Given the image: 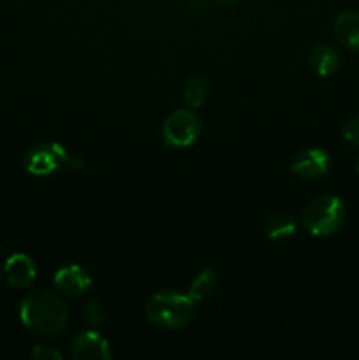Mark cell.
<instances>
[{
  "label": "cell",
  "mask_w": 359,
  "mask_h": 360,
  "mask_svg": "<svg viewBox=\"0 0 359 360\" xmlns=\"http://www.w3.org/2000/svg\"><path fill=\"white\" fill-rule=\"evenodd\" d=\"M53 285L60 295L76 299L81 297L92 287V276L84 267L73 264V266H65L56 271Z\"/></svg>",
  "instance_id": "7"
},
{
  "label": "cell",
  "mask_w": 359,
  "mask_h": 360,
  "mask_svg": "<svg viewBox=\"0 0 359 360\" xmlns=\"http://www.w3.org/2000/svg\"><path fill=\"white\" fill-rule=\"evenodd\" d=\"M358 172H359V162H358Z\"/></svg>",
  "instance_id": "20"
},
{
  "label": "cell",
  "mask_w": 359,
  "mask_h": 360,
  "mask_svg": "<svg viewBox=\"0 0 359 360\" xmlns=\"http://www.w3.org/2000/svg\"><path fill=\"white\" fill-rule=\"evenodd\" d=\"M308 62L312 65V69L315 70L319 76H331L338 70L340 67V55L334 51V48L327 44H317L315 48H312L308 55Z\"/></svg>",
  "instance_id": "11"
},
{
  "label": "cell",
  "mask_w": 359,
  "mask_h": 360,
  "mask_svg": "<svg viewBox=\"0 0 359 360\" xmlns=\"http://www.w3.org/2000/svg\"><path fill=\"white\" fill-rule=\"evenodd\" d=\"M65 148L58 143H39L27 151L25 169L34 176H49L67 164Z\"/></svg>",
  "instance_id": "5"
},
{
  "label": "cell",
  "mask_w": 359,
  "mask_h": 360,
  "mask_svg": "<svg viewBox=\"0 0 359 360\" xmlns=\"http://www.w3.org/2000/svg\"><path fill=\"white\" fill-rule=\"evenodd\" d=\"M341 134H344L345 141L359 146V116H354V118L348 120L344 125V129H341Z\"/></svg>",
  "instance_id": "17"
},
{
  "label": "cell",
  "mask_w": 359,
  "mask_h": 360,
  "mask_svg": "<svg viewBox=\"0 0 359 360\" xmlns=\"http://www.w3.org/2000/svg\"><path fill=\"white\" fill-rule=\"evenodd\" d=\"M215 283H217V274H215L213 269L201 271L196 276V280L190 283L189 297L192 299L194 302L203 301L206 295L211 294V290L215 288Z\"/></svg>",
  "instance_id": "14"
},
{
  "label": "cell",
  "mask_w": 359,
  "mask_h": 360,
  "mask_svg": "<svg viewBox=\"0 0 359 360\" xmlns=\"http://www.w3.org/2000/svg\"><path fill=\"white\" fill-rule=\"evenodd\" d=\"M0 281H2V273H0Z\"/></svg>",
  "instance_id": "19"
},
{
  "label": "cell",
  "mask_w": 359,
  "mask_h": 360,
  "mask_svg": "<svg viewBox=\"0 0 359 360\" xmlns=\"http://www.w3.org/2000/svg\"><path fill=\"white\" fill-rule=\"evenodd\" d=\"M296 221L289 214H273L264 224V234L270 239H289L296 234Z\"/></svg>",
  "instance_id": "12"
},
{
  "label": "cell",
  "mask_w": 359,
  "mask_h": 360,
  "mask_svg": "<svg viewBox=\"0 0 359 360\" xmlns=\"http://www.w3.org/2000/svg\"><path fill=\"white\" fill-rule=\"evenodd\" d=\"M347 210L340 197L320 195L306 206L303 225L315 238H327L344 225Z\"/></svg>",
  "instance_id": "3"
},
{
  "label": "cell",
  "mask_w": 359,
  "mask_h": 360,
  "mask_svg": "<svg viewBox=\"0 0 359 360\" xmlns=\"http://www.w3.org/2000/svg\"><path fill=\"white\" fill-rule=\"evenodd\" d=\"M70 355L77 360H106L111 357L109 343L95 330L77 334L70 345Z\"/></svg>",
  "instance_id": "8"
},
{
  "label": "cell",
  "mask_w": 359,
  "mask_h": 360,
  "mask_svg": "<svg viewBox=\"0 0 359 360\" xmlns=\"http://www.w3.org/2000/svg\"><path fill=\"white\" fill-rule=\"evenodd\" d=\"M30 357L34 360H62V354L49 345H37L32 350Z\"/></svg>",
  "instance_id": "16"
},
{
  "label": "cell",
  "mask_w": 359,
  "mask_h": 360,
  "mask_svg": "<svg viewBox=\"0 0 359 360\" xmlns=\"http://www.w3.org/2000/svg\"><path fill=\"white\" fill-rule=\"evenodd\" d=\"M196 309V302L189 297V294L165 290L151 295L144 306L146 319L153 326L162 329H180L190 322Z\"/></svg>",
  "instance_id": "2"
},
{
  "label": "cell",
  "mask_w": 359,
  "mask_h": 360,
  "mask_svg": "<svg viewBox=\"0 0 359 360\" xmlns=\"http://www.w3.org/2000/svg\"><path fill=\"white\" fill-rule=\"evenodd\" d=\"M65 165L70 169V171H80V169H83V158L69 157V158H67Z\"/></svg>",
  "instance_id": "18"
},
{
  "label": "cell",
  "mask_w": 359,
  "mask_h": 360,
  "mask_svg": "<svg viewBox=\"0 0 359 360\" xmlns=\"http://www.w3.org/2000/svg\"><path fill=\"white\" fill-rule=\"evenodd\" d=\"M35 269L34 260L25 253H14L7 259L6 267H4V276H6L7 283L14 288H25L35 280Z\"/></svg>",
  "instance_id": "9"
},
{
  "label": "cell",
  "mask_w": 359,
  "mask_h": 360,
  "mask_svg": "<svg viewBox=\"0 0 359 360\" xmlns=\"http://www.w3.org/2000/svg\"><path fill=\"white\" fill-rule=\"evenodd\" d=\"M291 171L299 179H319L329 171V155L322 148H306L299 151L291 164Z\"/></svg>",
  "instance_id": "6"
},
{
  "label": "cell",
  "mask_w": 359,
  "mask_h": 360,
  "mask_svg": "<svg viewBox=\"0 0 359 360\" xmlns=\"http://www.w3.org/2000/svg\"><path fill=\"white\" fill-rule=\"evenodd\" d=\"M201 129H203L201 118L192 109H176L164 122L162 137L168 146L185 148L199 137Z\"/></svg>",
  "instance_id": "4"
},
{
  "label": "cell",
  "mask_w": 359,
  "mask_h": 360,
  "mask_svg": "<svg viewBox=\"0 0 359 360\" xmlns=\"http://www.w3.org/2000/svg\"><path fill=\"white\" fill-rule=\"evenodd\" d=\"M208 97V83L201 76H190L183 86V98L192 109L201 108Z\"/></svg>",
  "instance_id": "13"
},
{
  "label": "cell",
  "mask_w": 359,
  "mask_h": 360,
  "mask_svg": "<svg viewBox=\"0 0 359 360\" xmlns=\"http://www.w3.org/2000/svg\"><path fill=\"white\" fill-rule=\"evenodd\" d=\"M20 319L25 329L37 336H56L69 322V309L63 299L51 290H32L23 297Z\"/></svg>",
  "instance_id": "1"
},
{
  "label": "cell",
  "mask_w": 359,
  "mask_h": 360,
  "mask_svg": "<svg viewBox=\"0 0 359 360\" xmlns=\"http://www.w3.org/2000/svg\"><path fill=\"white\" fill-rule=\"evenodd\" d=\"M333 30L345 48L359 51V11H345L338 14Z\"/></svg>",
  "instance_id": "10"
},
{
  "label": "cell",
  "mask_w": 359,
  "mask_h": 360,
  "mask_svg": "<svg viewBox=\"0 0 359 360\" xmlns=\"http://www.w3.org/2000/svg\"><path fill=\"white\" fill-rule=\"evenodd\" d=\"M104 306L101 304L99 299H92V301H88L87 304H84L83 319L87 323H90V326H99V323L104 322Z\"/></svg>",
  "instance_id": "15"
}]
</instances>
